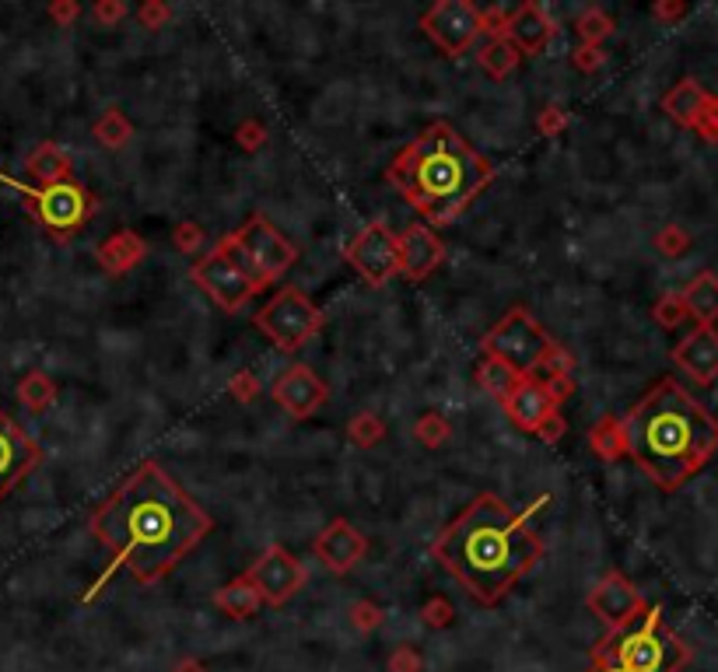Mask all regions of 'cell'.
Segmentation results:
<instances>
[{"instance_id":"cell-3","label":"cell","mask_w":718,"mask_h":672,"mask_svg":"<svg viewBox=\"0 0 718 672\" xmlns=\"http://www.w3.org/2000/svg\"><path fill=\"white\" fill-rule=\"evenodd\" d=\"M627 459L659 487L680 491L718 452V417L676 378H659L624 417Z\"/></svg>"},{"instance_id":"cell-33","label":"cell","mask_w":718,"mask_h":672,"mask_svg":"<svg viewBox=\"0 0 718 672\" xmlns=\"http://www.w3.org/2000/svg\"><path fill=\"white\" fill-rule=\"evenodd\" d=\"M386 435H389L386 420L372 410H358L351 420H347V441H351L355 448H376Z\"/></svg>"},{"instance_id":"cell-26","label":"cell","mask_w":718,"mask_h":672,"mask_svg":"<svg viewBox=\"0 0 718 672\" xmlns=\"http://www.w3.org/2000/svg\"><path fill=\"white\" fill-rule=\"evenodd\" d=\"M214 606L221 609L224 617H232V620H250V617H256L260 609H263V599H260L256 588L250 585V578L239 575V578H232L229 585L218 588V593H214Z\"/></svg>"},{"instance_id":"cell-36","label":"cell","mask_w":718,"mask_h":672,"mask_svg":"<svg viewBox=\"0 0 718 672\" xmlns=\"http://www.w3.org/2000/svg\"><path fill=\"white\" fill-rule=\"evenodd\" d=\"M172 246L182 256H200L203 246H208V232H203V224H197V221H179L172 228Z\"/></svg>"},{"instance_id":"cell-53","label":"cell","mask_w":718,"mask_h":672,"mask_svg":"<svg viewBox=\"0 0 718 672\" xmlns=\"http://www.w3.org/2000/svg\"><path fill=\"white\" fill-rule=\"evenodd\" d=\"M585 672H624V669H617V665H589Z\"/></svg>"},{"instance_id":"cell-19","label":"cell","mask_w":718,"mask_h":672,"mask_svg":"<svg viewBox=\"0 0 718 672\" xmlns=\"http://www.w3.org/2000/svg\"><path fill=\"white\" fill-rule=\"evenodd\" d=\"M501 410H505V417L519 427V431H526V435H537V427L547 420V417H553V414H561V403H558V396L550 393V385H547V378H540V375H529V378H522L516 390H511V396L501 403Z\"/></svg>"},{"instance_id":"cell-50","label":"cell","mask_w":718,"mask_h":672,"mask_svg":"<svg viewBox=\"0 0 718 672\" xmlns=\"http://www.w3.org/2000/svg\"><path fill=\"white\" fill-rule=\"evenodd\" d=\"M50 18H53L60 29H67V25H74L77 18H81V4H77V0H53Z\"/></svg>"},{"instance_id":"cell-10","label":"cell","mask_w":718,"mask_h":672,"mask_svg":"<svg viewBox=\"0 0 718 672\" xmlns=\"http://www.w3.org/2000/svg\"><path fill=\"white\" fill-rule=\"evenodd\" d=\"M193 280H197V288L208 295L221 312H242L245 309V301H250L256 291H253V284L245 280V274L239 270V263L232 259L229 246L224 242H218V246L211 253H203L197 263H193Z\"/></svg>"},{"instance_id":"cell-21","label":"cell","mask_w":718,"mask_h":672,"mask_svg":"<svg viewBox=\"0 0 718 672\" xmlns=\"http://www.w3.org/2000/svg\"><path fill=\"white\" fill-rule=\"evenodd\" d=\"M673 364H680V372L690 375L697 385H711L718 378V330L715 326H694L673 348Z\"/></svg>"},{"instance_id":"cell-1","label":"cell","mask_w":718,"mask_h":672,"mask_svg":"<svg viewBox=\"0 0 718 672\" xmlns=\"http://www.w3.org/2000/svg\"><path fill=\"white\" fill-rule=\"evenodd\" d=\"M88 529L113 554V564L81 602H95L119 572L144 588L169 578L211 536L214 519L169 477L166 466L148 459L95 508Z\"/></svg>"},{"instance_id":"cell-9","label":"cell","mask_w":718,"mask_h":672,"mask_svg":"<svg viewBox=\"0 0 718 672\" xmlns=\"http://www.w3.org/2000/svg\"><path fill=\"white\" fill-rule=\"evenodd\" d=\"M323 322H326V316H323V309L319 305L305 295V291H298V288H281L271 301L263 305V309H256V316H253V326L256 330L274 343L277 351H284V354H295V351H302L305 343H309L319 330H323Z\"/></svg>"},{"instance_id":"cell-28","label":"cell","mask_w":718,"mask_h":672,"mask_svg":"<svg viewBox=\"0 0 718 672\" xmlns=\"http://www.w3.org/2000/svg\"><path fill=\"white\" fill-rule=\"evenodd\" d=\"M477 64H481V71H484L487 77L505 81V77H511V74L519 71L522 53L511 46L505 35H498V39H487V43L477 50Z\"/></svg>"},{"instance_id":"cell-7","label":"cell","mask_w":718,"mask_h":672,"mask_svg":"<svg viewBox=\"0 0 718 672\" xmlns=\"http://www.w3.org/2000/svg\"><path fill=\"white\" fill-rule=\"evenodd\" d=\"M0 182H8V186L25 200V207L39 221V228L60 242L74 238L98 211V200L92 196L88 186H81L77 179L56 182V186H25V182L8 179V175H0Z\"/></svg>"},{"instance_id":"cell-51","label":"cell","mask_w":718,"mask_h":672,"mask_svg":"<svg viewBox=\"0 0 718 672\" xmlns=\"http://www.w3.org/2000/svg\"><path fill=\"white\" fill-rule=\"evenodd\" d=\"M684 14H687L684 0H655V4H652V18H655V22H666V25H669V22H680Z\"/></svg>"},{"instance_id":"cell-15","label":"cell","mask_w":718,"mask_h":672,"mask_svg":"<svg viewBox=\"0 0 718 672\" xmlns=\"http://www.w3.org/2000/svg\"><path fill=\"white\" fill-rule=\"evenodd\" d=\"M271 399L281 406L287 417L295 420H309L316 417L326 403H330V385H326L309 364H292L284 375L274 378L271 385Z\"/></svg>"},{"instance_id":"cell-44","label":"cell","mask_w":718,"mask_h":672,"mask_svg":"<svg viewBox=\"0 0 718 672\" xmlns=\"http://www.w3.org/2000/svg\"><path fill=\"white\" fill-rule=\"evenodd\" d=\"M235 145H239L242 151L256 154V151L266 145V127L260 124V119H245V124L235 127Z\"/></svg>"},{"instance_id":"cell-22","label":"cell","mask_w":718,"mask_h":672,"mask_svg":"<svg viewBox=\"0 0 718 672\" xmlns=\"http://www.w3.org/2000/svg\"><path fill=\"white\" fill-rule=\"evenodd\" d=\"M95 259H98V267L106 270L109 277H123V274H130L134 267H140V263L148 259V242H144L130 228H119L109 238L98 242Z\"/></svg>"},{"instance_id":"cell-12","label":"cell","mask_w":718,"mask_h":672,"mask_svg":"<svg viewBox=\"0 0 718 672\" xmlns=\"http://www.w3.org/2000/svg\"><path fill=\"white\" fill-rule=\"evenodd\" d=\"M421 29L445 56L456 60L481 39V8L469 0H435L421 14Z\"/></svg>"},{"instance_id":"cell-11","label":"cell","mask_w":718,"mask_h":672,"mask_svg":"<svg viewBox=\"0 0 718 672\" xmlns=\"http://www.w3.org/2000/svg\"><path fill=\"white\" fill-rule=\"evenodd\" d=\"M245 578H250V585L260 593L263 606L277 609V606H287L302 593L305 582H309V567H305L292 550L274 543V546H266L250 567H245Z\"/></svg>"},{"instance_id":"cell-45","label":"cell","mask_w":718,"mask_h":672,"mask_svg":"<svg viewBox=\"0 0 718 672\" xmlns=\"http://www.w3.org/2000/svg\"><path fill=\"white\" fill-rule=\"evenodd\" d=\"M564 130H568V109H561V106H547V109L537 116V134H540V137L553 140V137H561Z\"/></svg>"},{"instance_id":"cell-38","label":"cell","mask_w":718,"mask_h":672,"mask_svg":"<svg viewBox=\"0 0 718 672\" xmlns=\"http://www.w3.org/2000/svg\"><path fill=\"white\" fill-rule=\"evenodd\" d=\"M652 319L663 326V330H676L680 322H687V305L680 298V291H669L659 301L652 305Z\"/></svg>"},{"instance_id":"cell-13","label":"cell","mask_w":718,"mask_h":672,"mask_svg":"<svg viewBox=\"0 0 718 672\" xmlns=\"http://www.w3.org/2000/svg\"><path fill=\"white\" fill-rule=\"evenodd\" d=\"M344 259L351 263V270L368 284V288H386V284L400 274L397 235L389 232L382 221H368L365 228L347 242Z\"/></svg>"},{"instance_id":"cell-31","label":"cell","mask_w":718,"mask_h":672,"mask_svg":"<svg viewBox=\"0 0 718 672\" xmlns=\"http://www.w3.org/2000/svg\"><path fill=\"white\" fill-rule=\"evenodd\" d=\"M18 399H22L32 414H43L50 410V406L56 403V385L46 372H29L22 382H18Z\"/></svg>"},{"instance_id":"cell-23","label":"cell","mask_w":718,"mask_h":672,"mask_svg":"<svg viewBox=\"0 0 718 672\" xmlns=\"http://www.w3.org/2000/svg\"><path fill=\"white\" fill-rule=\"evenodd\" d=\"M25 169L39 186H56V182L74 179V161L67 148H60L56 140H43V145L25 158Z\"/></svg>"},{"instance_id":"cell-24","label":"cell","mask_w":718,"mask_h":672,"mask_svg":"<svg viewBox=\"0 0 718 672\" xmlns=\"http://www.w3.org/2000/svg\"><path fill=\"white\" fill-rule=\"evenodd\" d=\"M705 98H708V88L701 85V81L684 77V81H676V85L663 95V109H666V116L673 119L676 127L690 130L697 113H701V106H705Z\"/></svg>"},{"instance_id":"cell-6","label":"cell","mask_w":718,"mask_h":672,"mask_svg":"<svg viewBox=\"0 0 718 672\" xmlns=\"http://www.w3.org/2000/svg\"><path fill=\"white\" fill-rule=\"evenodd\" d=\"M221 242L229 246L232 259L239 263V270L253 284L256 295L274 288V280H281L298 263L295 242L284 238V232H277L274 221L260 211L245 217V224H239V228L232 235H224Z\"/></svg>"},{"instance_id":"cell-17","label":"cell","mask_w":718,"mask_h":672,"mask_svg":"<svg viewBox=\"0 0 718 672\" xmlns=\"http://www.w3.org/2000/svg\"><path fill=\"white\" fill-rule=\"evenodd\" d=\"M39 459H43V448L0 410V501L35 470Z\"/></svg>"},{"instance_id":"cell-41","label":"cell","mask_w":718,"mask_h":672,"mask_svg":"<svg viewBox=\"0 0 718 672\" xmlns=\"http://www.w3.org/2000/svg\"><path fill=\"white\" fill-rule=\"evenodd\" d=\"M690 130L701 137V140H708V145H718V95L708 92L705 106H701V113H697Z\"/></svg>"},{"instance_id":"cell-8","label":"cell","mask_w":718,"mask_h":672,"mask_svg":"<svg viewBox=\"0 0 718 672\" xmlns=\"http://www.w3.org/2000/svg\"><path fill=\"white\" fill-rule=\"evenodd\" d=\"M553 348H558V340H553L543 330V322L526 309H508L481 340L484 358L508 364V369L522 378L540 375L543 361L550 358Z\"/></svg>"},{"instance_id":"cell-16","label":"cell","mask_w":718,"mask_h":672,"mask_svg":"<svg viewBox=\"0 0 718 672\" xmlns=\"http://www.w3.org/2000/svg\"><path fill=\"white\" fill-rule=\"evenodd\" d=\"M313 554L323 564V572L330 575H351L355 567L365 561L368 554V540L358 525H351L347 519H334L323 533L313 540Z\"/></svg>"},{"instance_id":"cell-25","label":"cell","mask_w":718,"mask_h":672,"mask_svg":"<svg viewBox=\"0 0 718 672\" xmlns=\"http://www.w3.org/2000/svg\"><path fill=\"white\" fill-rule=\"evenodd\" d=\"M687 305V319L697 326H715L718 322V277L711 270H701L687 288L680 291Z\"/></svg>"},{"instance_id":"cell-39","label":"cell","mask_w":718,"mask_h":672,"mask_svg":"<svg viewBox=\"0 0 718 672\" xmlns=\"http://www.w3.org/2000/svg\"><path fill=\"white\" fill-rule=\"evenodd\" d=\"M652 246H655V253H659V256L676 259V256H684L690 249V235H687V228H680V224H666V228L655 232Z\"/></svg>"},{"instance_id":"cell-27","label":"cell","mask_w":718,"mask_h":672,"mask_svg":"<svg viewBox=\"0 0 718 672\" xmlns=\"http://www.w3.org/2000/svg\"><path fill=\"white\" fill-rule=\"evenodd\" d=\"M589 448L592 456L603 462H621L627 459V431H624V417H603L589 427Z\"/></svg>"},{"instance_id":"cell-30","label":"cell","mask_w":718,"mask_h":672,"mask_svg":"<svg viewBox=\"0 0 718 672\" xmlns=\"http://www.w3.org/2000/svg\"><path fill=\"white\" fill-rule=\"evenodd\" d=\"M474 378H477V385L481 390L495 399L498 406L511 396V390L522 382V375H516L508 369V364H501V361H495V358H481V364H477V372H474Z\"/></svg>"},{"instance_id":"cell-29","label":"cell","mask_w":718,"mask_h":672,"mask_svg":"<svg viewBox=\"0 0 718 672\" xmlns=\"http://www.w3.org/2000/svg\"><path fill=\"white\" fill-rule=\"evenodd\" d=\"M92 137H95V145L98 148H106V151H123L134 140V124L127 119V113H123L119 106H109L106 113H102L95 124H92Z\"/></svg>"},{"instance_id":"cell-52","label":"cell","mask_w":718,"mask_h":672,"mask_svg":"<svg viewBox=\"0 0 718 672\" xmlns=\"http://www.w3.org/2000/svg\"><path fill=\"white\" fill-rule=\"evenodd\" d=\"M172 672H208V665H203L200 659H179L172 665Z\"/></svg>"},{"instance_id":"cell-18","label":"cell","mask_w":718,"mask_h":672,"mask_svg":"<svg viewBox=\"0 0 718 672\" xmlns=\"http://www.w3.org/2000/svg\"><path fill=\"white\" fill-rule=\"evenodd\" d=\"M397 253H400V274L410 284H421L445 263V242L427 224H406L397 232Z\"/></svg>"},{"instance_id":"cell-46","label":"cell","mask_w":718,"mask_h":672,"mask_svg":"<svg viewBox=\"0 0 718 672\" xmlns=\"http://www.w3.org/2000/svg\"><path fill=\"white\" fill-rule=\"evenodd\" d=\"M508 14H511V8H505V4H490V8H481V35H487V39H498V35H505Z\"/></svg>"},{"instance_id":"cell-42","label":"cell","mask_w":718,"mask_h":672,"mask_svg":"<svg viewBox=\"0 0 718 672\" xmlns=\"http://www.w3.org/2000/svg\"><path fill=\"white\" fill-rule=\"evenodd\" d=\"M169 22H172V8L166 4V0H148V4L137 8V25L140 29L158 32V29H166Z\"/></svg>"},{"instance_id":"cell-35","label":"cell","mask_w":718,"mask_h":672,"mask_svg":"<svg viewBox=\"0 0 718 672\" xmlns=\"http://www.w3.org/2000/svg\"><path fill=\"white\" fill-rule=\"evenodd\" d=\"M421 623L427 627V630H445V627H453L456 623V606L448 602V596H427L424 602H421Z\"/></svg>"},{"instance_id":"cell-49","label":"cell","mask_w":718,"mask_h":672,"mask_svg":"<svg viewBox=\"0 0 718 672\" xmlns=\"http://www.w3.org/2000/svg\"><path fill=\"white\" fill-rule=\"evenodd\" d=\"M568 435V420H564V414H553V417H547L540 427H537V435L532 438H540L543 445H553V441H561Z\"/></svg>"},{"instance_id":"cell-40","label":"cell","mask_w":718,"mask_h":672,"mask_svg":"<svg viewBox=\"0 0 718 672\" xmlns=\"http://www.w3.org/2000/svg\"><path fill=\"white\" fill-rule=\"evenodd\" d=\"M260 393H263V385H260L256 372H250V369H242V372H235V375L229 378V396H232L235 403H242V406L256 403Z\"/></svg>"},{"instance_id":"cell-14","label":"cell","mask_w":718,"mask_h":672,"mask_svg":"<svg viewBox=\"0 0 718 672\" xmlns=\"http://www.w3.org/2000/svg\"><path fill=\"white\" fill-rule=\"evenodd\" d=\"M585 606H589V614L606 627V634L610 630L627 627L631 620H638L648 609L642 593L634 588V582L621 572H606L596 585H592L585 596Z\"/></svg>"},{"instance_id":"cell-37","label":"cell","mask_w":718,"mask_h":672,"mask_svg":"<svg viewBox=\"0 0 718 672\" xmlns=\"http://www.w3.org/2000/svg\"><path fill=\"white\" fill-rule=\"evenodd\" d=\"M347 617H351V627L358 630V634H376V630L386 623L382 606L372 602V599H358V602H351V609H347Z\"/></svg>"},{"instance_id":"cell-47","label":"cell","mask_w":718,"mask_h":672,"mask_svg":"<svg viewBox=\"0 0 718 672\" xmlns=\"http://www.w3.org/2000/svg\"><path fill=\"white\" fill-rule=\"evenodd\" d=\"M424 669V659L414 644H400L389 651V672H421Z\"/></svg>"},{"instance_id":"cell-2","label":"cell","mask_w":718,"mask_h":672,"mask_svg":"<svg viewBox=\"0 0 718 672\" xmlns=\"http://www.w3.org/2000/svg\"><path fill=\"white\" fill-rule=\"evenodd\" d=\"M547 504L537 498L529 512H511L498 494H477L431 543L435 557L466 596L498 606L543 557V540L529 519Z\"/></svg>"},{"instance_id":"cell-20","label":"cell","mask_w":718,"mask_h":672,"mask_svg":"<svg viewBox=\"0 0 718 672\" xmlns=\"http://www.w3.org/2000/svg\"><path fill=\"white\" fill-rule=\"evenodd\" d=\"M553 35H558V18H553L540 0H526V4L511 8L505 39L519 53H543L553 43Z\"/></svg>"},{"instance_id":"cell-48","label":"cell","mask_w":718,"mask_h":672,"mask_svg":"<svg viewBox=\"0 0 718 672\" xmlns=\"http://www.w3.org/2000/svg\"><path fill=\"white\" fill-rule=\"evenodd\" d=\"M127 14H130V11H127V4H123V0H95V8H92L95 25H102V29L119 25Z\"/></svg>"},{"instance_id":"cell-5","label":"cell","mask_w":718,"mask_h":672,"mask_svg":"<svg viewBox=\"0 0 718 672\" xmlns=\"http://www.w3.org/2000/svg\"><path fill=\"white\" fill-rule=\"evenodd\" d=\"M687 662L690 648L666 627L659 606H648L638 620L592 644V665H617L624 672H680Z\"/></svg>"},{"instance_id":"cell-32","label":"cell","mask_w":718,"mask_h":672,"mask_svg":"<svg viewBox=\"0 0 718 672\" xmlns=\"http://www.w3.org/2000/svg\"><path fill=\"white\" fill-rule=\"evenodd\" d=\"M574 32H579V43L585 46H603V39H610L613 32H617V22L603 11V8H585L579 18H574Z\"/></svg>"},{"instance_id":"cell-34","label":"cell","mask_w":718,"mask_h":672,"mask_svg":"<svg viewBox=\"0 0 718 672\" xmlns=\"http://www.w3.org/2000/svg\"><path fill=\"white\" fill-rule=\"evenodd\" d=\"M410 435H414V441L424 445V448H442L448 438H453V424H448L445 414L427 410V414H421V417L414 420V427H410Z\"/></svg>"},{"instance_id":"cell-43","label":"cell","mask_w":718,"mask_h":672,"mask_svg":"<svg viewBox=\"0 0 718 672\" xmlns=\"http://www.w3.org/2000/svg\"><path fill=\"white\" fill-rule=\"evenodd\" d=\"M571 64H574V71H582V74H596L606 64V50L579 43V46L571 50Z\"/></svg>"},{"instance_id":"cell-4","label":"cell","mask_w":718,"mask_h":672,"mask_svg":"<svg viewBox=\"0 0 718 672\" xmlns=\"http://www.w3.org/2000/svg\"><path fill=\"white\" fill-rule=\"evenodd\" d=\"M495 179L498 169L445 119L427 124L386 169V182L424 217L427 228L453 224Z\"/></svg>"}]
</instances>
